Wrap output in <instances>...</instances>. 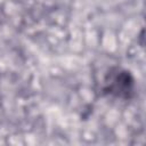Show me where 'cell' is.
<instances>
[{"label":"cell","mask_w":146,"mask_h":146,"mask_svg":"<svg viewBox=\"0 0 146 146\" xmlns=\"http://www.w3.org/2000/svg\"><path fill=\"white\" fill-rule=\"evenodd\" d=\"M131 86H132V80L129 78L127 72H120V73L117 72V74L113 79H111L110 91L121 96L122 94L129 92Z\"/></svg>","instance_id":"6da1fadb"}]
</instances>
